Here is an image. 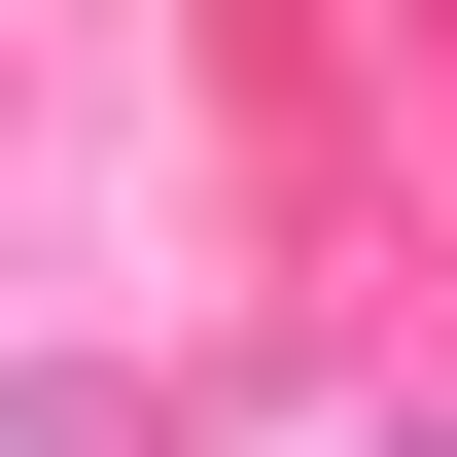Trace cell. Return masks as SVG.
Instances as JSON below:
<instances>
[{
	"mask_svg": "<svg viewBox=\"0 0 457 457\" xmlns=\"http://www.w3.org/2000/svg\"><path fill=\"white\" fill-rule=\"evenodd\" d=\"M387 457H457V422H387Z\"/></svg>",
	"mask_w": 457,
	"mask_h": 457,
	"instance_id": "1",
	"label": "cell"
}]
</instances>
